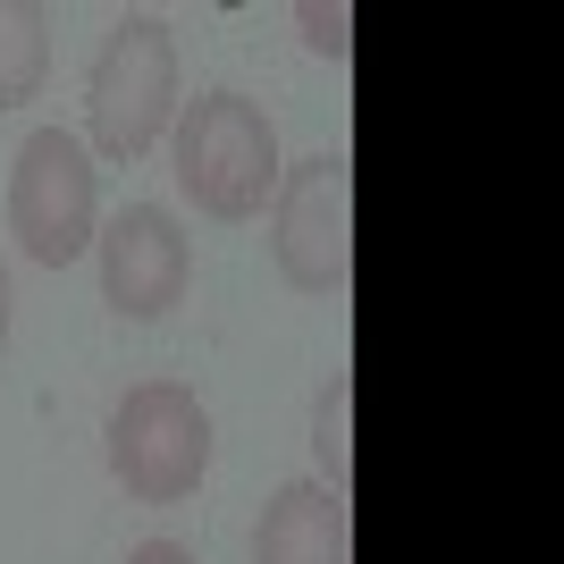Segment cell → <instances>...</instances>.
Wrapping results in <instances>:
<instances>
[{
	"label": "cell",
	"instance_id": "1",
	"mask_svg": "<svg viewBox=\"0 0 564 564\" xmlns=\"http://www.w3.org/2000/svg\"><path fill=\"white\" fill-rule=\"evenodd\" d=\"M286 161H279V127L270 110L245 94H203L177 118V186L194 194V212L212 219H253L279 194Z\"/></svg>",
	"mask_w": 564,
	"mask_h": 564
},
{
	"label": "cell",
	"instance_id": "2",
	"mask_svg": "<svg viewBox=\"0 0 564 564\" xmlns=\"http://www.w3.org/2000/svg\"><path fill=\"white\" fill-rule=\"evenodd\" d=\"M85 118H94V143L110 161H143L169 135V118H177V43H169V25L152 9H127L101 34L94 76H85Z\"/></svg>",
	"mask_w": 564,
	"mask_h": 564
},
{
	"label": "cell",
	"instance_id": "3",
	"mask_svg": "<svg viewBox=\"0 0 564 564\" xmlns=\"http://www.w3.org/2000/svg\"><path fill=\"white\" fill-rule=\"evenodd\" d=\"M212 471V413L177 379H143L110 413V480L135 506H177Z\"/></svg>",
	"mask_w": 564,
	"mask_h": 564
},
{
	"label": "cell",
	"instance_id": "4",
	"mask_svg": "<svg viewBox=\"0 0 564 564\" xmlns=\"http://www.w3.org/2000/svg\"><path fill=\"white\" fill-rule=\"evenodd\" d=\"M9 236H18V253L43 261V270H68L101 236L94 152H85L68 127H34V135L18 143V169H9Z\"/></svg>",
	"mask_w": 564,
	"mask_h": 564
},
{
	"label": "cell",
	"instance_id": "5",
	"mask_svg": "<svg viewBox=\"0 0 564 564\" xmlns=\"http://www.w3.org/2000/svg\"><path fill=\"white\" fill-rule=\"evenodd\" d=\"M270 253H279L295 295H346L354 286V169L337 152H312L270 194Z\"/></svg>",
	"mask_w": 564,
	"mask_h": 564
},
{
	"label": "cell",
	"instance_id": "6",
	"mask_svg": "<svg viewBox=\"0 0 564 564\" xmlns=\"http://www.w3.org/2000/svg\"><path fill=\"white\" fill-rule=\"evenodd\" d=\"M94 245H101V295H110V312L161 321L169 304H186L194 245H186V228H177L161 203H127Z\"/></svg>",
	"mask_w": 564,
	"mask_h": 564
},
{
	"label": "cell",
	"instance_id": "7",
	"mask_svg": "<svg viewBox=\"0 0 564 564\" xmlns=\"http://www.w3.org/2000/svg\"><path fill=\"white\" fill-rule=\"evenodd\" d=\"M253 564H354V514H346V497L321 489V480H286V489L261 506Z\"/></svg>",
	"mask_w": 564,
	"mask_h": 564
},
{
	"label": "cell",
	"instance_id": "8",
	"mask_svg": "<svg viewBox=\"0 0 564 564\" xmlns=\"http://www.w3.org/2000/svg\"><path fill=\"white\" fill-rule=\"evenodd\" d=\"M43 76H51V18L25 0H0V110L34 101Z\"/></svg>",
	"mask_w": 564,
	"mask_h": 564
},
{
	"label": "cell",
	"instance_id": "9",
	"mask_svg": "<svg viewBox=\"0 0 564 564\" xmlns=\"http://www.w3.org/2000/svg\"><path fill=\"white\" fill-rule=\"evenodd\" d=\"M346 404H354V379L346 371H329V388H321V404H312V447H321V489H337L346 497Z\"/></svg>",
	"mask_w": 564,
	"mask_h": 564
},
{
	"label": "cell",
	"instance_id": "10",
	"mask_svg": "<svg viewBox=\"0 0 564 564\" xmlns=\"http://www.w3.org/2000/svg\"><path fill=\"white\" fill-rule=\"evenodd\" d=\"M295 25H304V43L321 51V59H346L354 51V34H346V0H304V9H295Z\"/></svg>",
	"mask_w": 564,
	"mask_h": 564
},
{
	"label": "cell",
	"instance_id": "11",
	"mask_svg": "<svg viewBox=\"0 0 564 564\" xmlns=\"http://www.w3.org/2000/svg\"><path fill=\"white\" fill-rule=\"evenodd\" d=\"M127 564H194V547H177V540H143Z\"/></svg>",
	"mask_w": 564,
	"mask_h": 564
},
{
	"label": "cell",
	"instance_id": "12",
	"mask_svg": "<svg viewBox=\"0 0 564 564\" xmlns=\"http://www.w3.org/2000/svg\"><path fill=\"white\" fill-rule=\"evenodd\" d=\"M0 346H9V270H0Z\"/></svg>",
	"mask_w": 564,
	"mask_h": 564
}]
</instances>
